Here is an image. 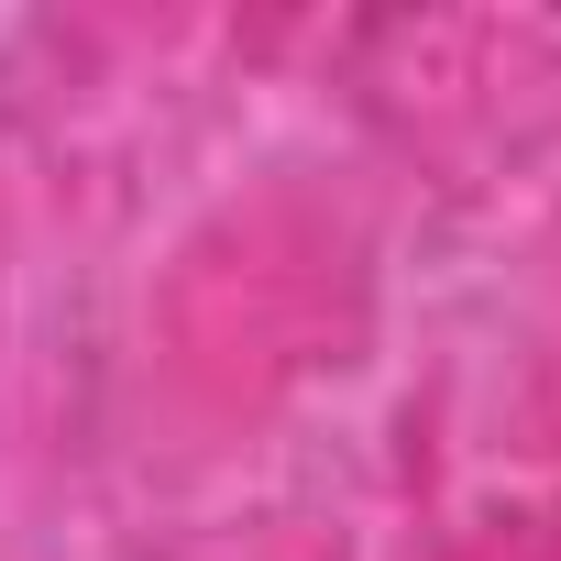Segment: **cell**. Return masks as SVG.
Listing matches in <instances>:
<instances>
[]
</instances>
